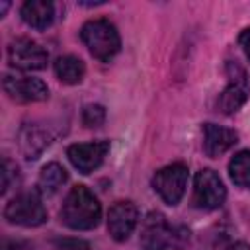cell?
Listing matches in <instances>:
<instances>
[{"instance_id": "1", "label": "cell", "mask_w": 250, "mask_h": 250, "mask_svg": "<svg viewBox=\"0 0 250 250\" xmlns=\"http://www.w3.org/2000/svg\"><path fill=\"white\" fill-rule=\"evenodd\" d=\"M102 219V207L96 195L86 186H74L64 197L61 209V221L74 230H90L98 227Z\"/></svg>"}, {"instance_id": "2", "label": "cell", "mask_w": 250, "mask_h": 250, "mask_svg": "<svg viewBox=\"0 0 250 250\" xmlns=\"http://www.w3.org/2000/svg\"><path fill=\"white\" fill-rule=\"evenodd\" d=\"M80 39L88 47L90 55L102 62L111 61L119 53V47H121L117 27L109 20H104V18L86 21L80 29Z\"/></svg>"}, {"instance_id": "3", "label": "cell", "mask_w": 250, "mask_h": 250, "mask_svg": "<svg viewBox=\"0 0 250 250\" xmlns=\"http://www.w3.org/2000/svg\"><path fill=\"white\" fill-rule=\"evenodd\" d=\"M4 217L12 225L21 227H39L47 221V209L37 191H23L8 201Z\"/></svg>"}, {"instance_id": "4", "label": "cell", "mask_w": 250, "mask_h": 250, "mask_svg": "<svg viewBox=\"0 0 250 250\" xmlns=\"http://www.w3.org/2000/svg\"><path fill=\"white\" fill-rule=\"evenodd\" d=\"M227 197V189L223 180L219 178V174L211 168H203L195 174L193 178V197L191 203L197 209L203 211H213L219 209L225 203Z\"/></svg>"}, {"instance_id": "5", "label": "cell", "mask_w": 250, "mask_h": 250, "mask_svg": "<svg viewBox=\"0 0 250 250\" xmlns=\"http://www.w3.org/2000/svg\"><path fill=\"white\" fill-rule=\"evenodd\" d=\"M188 166L184 164H170L160 168L154 176H152V188L154 191L160 195V199L168 205H176L180 203V199L186 193L188 188Z\"/></svg>"}, {"instance_id": "6", "label": "cell", "mask_w": 250, "mask_h": 250, "mask_svg": "<svg viewBox=\"0 0 250 250\" xmlns=\"http://www.w3.org/2000/svg\"><path fill=\"white\" fill-rule=\"evenodd\" d=\"M8 61L20 70H43L49 62V53L27 37H18L8 45Z\"/></svg>"}, {"instance_id": "7", "label": "cell", "mask_w": 250, "mask_h": 250, "mask_svg": "<svg viewBox=\"0 0 250 250\" xmlns=\"http://www.w3.org/2000/svg\"><path fill=\"white\" fill-rule=\"evenodd\" d=\"M229 84L217 98V107L221 113H236L246 102V72L238 62H227Z\"/></svg>"}, {"instance_id": "8", "label": "cell", "mask_w": 250, "mask_h": 250, "mask_svg": "<svg viewBox=\"0 0 250 250\" xmlns=\"http://www.w3.org/2000/svg\"><path fill=\"white\" fill-rule=\"evenodd\" d=\"M174 240V232L162 213H148L141 223L139 242L143 250H168Z\"/></svg>"}, {"instance_id": "9", "label": "cell", "mask_w": 250, "mask_h": 250, "mask_svg": "<svg viewBox=\"0 0 250 250\" xmlns=\"http://www.w3.org/2000/svg\"><path fill=\"white\" fill-rule=\"evenodd\" d=\"M4 92L21 104L29 102H43L49 98V88L41 78H31V76H12L6 74L2 80Z\"/></svg>"}, {"instance_id": "10", "label": "cell", "mask_w": 250, "mask_h": 250, "mask_svg": "<svg viewBox=\"0 0 250 250\" xmlns=\"http://www.w3.org/2000/svg\"><path fill=\"white\" fill-rule=\"evenodd\" d=\"M107 152H109V143L107 141H92V143L70 145L68 150H66V156L78 172L90 174V172H94L96 168L102 166Z\"/></svg>"}, {"instance_id": "11", "label": "cell", "mask_w": 250, "mask_h": 250, "mask_svg": "<svg viewBox=\"0 0 250 250\" xmlns=\"http://www.w3.org/2000/svg\"><path fill=\"white\" fill-rule=\"evenodd\" d=\"M139 223V209L133 201H117L107 213V230L113 240L123 242Z\"/></svg>"}, {"instance_id": "12", "label": "cell", "mask_w": 250, "mask_h": 250, "mask_svg": "<svg viewBox=\"0 0 250 250\" xmlns=\"http://www.w3.org/2000/svg\"><path fill=\"white\" fill-rule=\"evenodd\" d=\"M201 131H203V150L209 158H217V156L225 154L230 146H234L238 143L236 131L223 127V125L205 123Z\"/></svg>"}, {"instance_id": "13", "label": "cell", "mask_w": 250, "mask_h": 250, "mask_svg": "<svg viewBox=\"0 0 250 250\" xmlns=\"http://www.w3.org/2000/svg\"><path fill=\"white\" fill-rule=\"evenodd\" d=\"M53 137L49 129L37 125V123H27L20 131V148L27 160L39 158V154L51 145Z\"/></svg>"}, {"instance_id": "14", "label": "cell", "mask_w": 250, "mask_h": 250, "mask_svg": "<svg viewBox=\"0 0 250 250\" xmlns=\"http://www.w3.org/2000/svg\"><path fill=\"white\" fill-rule=\"evenodd\" d=\"M55 6L49 0H27L21 6V20L33 29H47L53 23Z\"/></svg>"}, {"instance_id": "15", "label": "cell", "mask_w": 250, "mask_h": 250, "mask_svg": "<svg viewBox=\"0 0 250 250\" xmlns=\"http://www.w3.org/2000/svg\"><path fill=\"white\" fill-rule=\"evenodd\" d=\"M68 180V174L66 170L59 164V162H49L41 168L39 172V178H37V189L39 193H45V195H53L57 193L64 182Z\"/></svg>"}, {"instance_id": "16", "label": "cell", "mask_w": 250, "mask_h": 250, "mask_svg": "<svg viewBox=\"0 0 250 250\" xmlns=\"http://www.w3.org/2000/svg\"><path fill=\"white\" fill-rule=\"evenodd\" d=\"M55 74L62 84H78L86 74V66L82 59L74 55H62L55 61Z\"/></svg>"}, {"instance_id": "17", "label": "cell", "mask_w": 250, "mask_h": 250, "mask_svg": "<svg viewBox=\"0 0 250 250\" xmlns=\"http://www.w3.org/2000/svg\"><path fill=\"white\" fill-rule=\"evenodd\" d=\"M229 174L238 188L250 189V150H240L230 158Z\"/></svg>"}, {"instance_id": "18", "label": "cell", "mask_w": 250, "mask_h": 250, "mask_svg": "<svg viewBox=\"0 0 250 250\" xmlns=\"http://www.w3.org/2000/svg\"><path fill=\"white\" fill-rule=\"evenodd\" d=\"M104 121H105V107L104 105H100V104H88L82 109V123L88 129L100 127V125H104Z\"/></svg>"}, {"instance_id": "19", "label": "cell", "mask_w": 250, "mask_h": 250, "mask_svg": "<svg viewBox=\"0 0 250 250\" xmlns=\"http://www.w3.org/2000/svg\"><path fill=\"white\" fill-rule=\"evenodd\" d=\"M18 178V166L10 158H2V193H6L12 186V182Z\"/></svg>"}, {"instance_id": "20", "label": "cell", "mask_w": 250, "mask_h": 250, "mask_svg": "<svg viewBox=\"0 0 250 250\" xmlns=\"http://www.w3.org/2000/svg\"><path fill=\"white\" fill-rule=\"evenodd\" d=\"M55 250H92L82 238H61L55 242Z\"/></svg>"}, {"instance_id": "21", "label": "cell", "mask_w": 250, "mask_h": 250, "mask_svg": "<svg viewBox=\"0 0 250 250\" xmlns=\"http://www.w3.org/2000/svg\"><path fill=\"white\" fill-rule=\"evenodd\" d=\"M238 43H240V47H242V51H244L246 59L250 61V27H248V29H244V31L240 33Z\"/></svg>"}, {"instance_id": "22", "label": "cell", "mask_w": 250, "mask_h": 250, "mask_svg": "<svg viewBox=\"0 0 250 250\" xmlns=\"http://www.w3.org/2000/svg\"><path fill=\"white\" fill-rule=\"evenodd\" d=\"M225 250H250V244H246V242H234V244H230Z\"/></svg>"}, {"instance_id": "23", "label": "cell", "mask_w": 250, "mask_h": 250, "mask_svg": "<svg viewBox=\"0 0 250 250\" xmlns=\"http://www.w3.org/2000/svg\"><path fill=\"white\" fill-rule=\"evenodd\" d=\"M6 10H8V2H2V8H0V16H4V14H6Z\"/></svg>"}]
</instances>
